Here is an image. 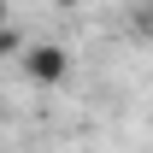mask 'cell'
<instances>
[{
  "mask_svg": "<svg viewBox=\"0 0 153 153\" xmlns=\"http://www.w3.org/2000/svg\"><path fill=\"white\" fill-rule=\"evenodd\" d=\"M24 76L41 82V88H59V82L71 76V53H65L59 41H30V47H24Z\"/></svg>",
  "mask_w": 153,
  "mask_h": 153,
  "instance_id": "cell-1",
  "label": "cell"
},
{
  "mask_svg": "<svg viewBox=\"0 0 153 153\" xmlns=\"http://www.w3.org/2000/svg\"><path fill=\"white\" fill-rule=\"evenodd\" d=\"M12 47H18V53H24V47H30V41H24L18 30H12V24H6V30H0V53H12Z\"/></svg>",
  "mask_w": 153,
  "mask_h": 153,
  "instance_id": "cell-2",
  "label": "cell"
},
{
  "mask_svg": "<svg viewBox=\"0 0 153 153\" xmlns=\"http://www.w3.org/2000/svg\"><path fill=\"white\" fill-rule=\"evenodd\" d=\"M6 24H12V12H6V6H0V30H6Z\"/></svg>",
  "mask_w": 153,
  "mask_h": 153,
  "instance_id": "cell-3",
  "label": "cell"
}]
</instances>
